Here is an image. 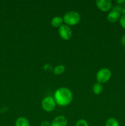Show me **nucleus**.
Returning a JSON list of instances; mask_svg holds the SVG:
<instances>
[{"mask_svg": "<svg viewBox=\"0 0 125 126\" xmlns=\"http://www.w3.org/2000/svg\"><path fill=\"white\" fill-rule=\"evenodd\" d=\"M54 99L59 106L66 107L72 102V93L71 90L67 87H60L55 92Z\"/></svg>", "mask_w": 125, "mask_h": 126, "instance_id": "obj_1", "label": "nucleus"}, {"mask_svg": "<svg viewBox=\"0 0 125 126\" xmlns=\"http://www.w3.org/2000/svg\"><path fill=\"white\" fill-rule=\"evenodd\" d=\"M80 16L76 11H69L64 14L63 21L67 25L74 26L79 23Z\"/></svg>", "mask_w": 125, "mask_h": 126, "instance_id": "obj_2", "label": "nucleus"}, {"mask_svg": "<svg viewBox=\"0 0 125 126\" xmlns=\"http://www.w3.org/2000/svg\"><path fill=\"white\" fill-rule=\"evenodd\" d=\"M112 76V73L109 69L104 68L100 69L96 74V80L99 83H105L109 81Z\"/></svg>", "mask_w": 125, "mask_h": 126, "instance_id": "obj_3", "label": "nucleus"}, {"mask_svg": "<svg viewBox=\"0 0 125 126\" xmlns=\"http://www.w3.org/2000/svg\"><path fill=\"white\" fill-rule=\"evenodd\" d=\"M56 102L53 97H46L42 101V108L47 112L52 111L56 107Z\"/></svg>", "mask_w": 125, "mask_h": 126, "instance_id": "obj_4", "label": "nucleus"}, {"mask_svg": "<svg viewBox=\"0 0 125 126\" xmlns=\"http://www.w3.org/2000/svg\"><path fill=\"white\" fill-rule=\"evenodd\" d=\"M59 34L61 38L64 40H69L71 38L72 32L71 28L67 25H62L59 28Z\"/></svg>", "mask_w": 125, "mask_h": 126, "instance_id": "obj_5", "label": "nucleus"}, {"mask_svg": "<svg viewBox=\"0 0 125 126\" xmlns=\"http://www.w3.org/2000/svg\"><path fill=\"white\" fill-rule=\"evenodd\" d=\"M96 4L100 11L107 12L111 9L112 1L110 0H97Z\"/></svg>", "mask_w": 125, "mask_h": 126, "instance_id": "obj_6", "label": "nucleus"}, {"mask_svg": "<svg viewBox=\"0 0 125 126\" xmlns=\"http://www.w3.org/2000/svg\"><path fill=\"white\" fill-rule=\"evenodd\" d=\"M67 119L64 116H58L56 117L51 123V126H66Z\"/></svg>", "mask_w": 125, "mask_h": 126, "instance_id": "obj_7", "label": "nucleus"}, {"mask_svg": "<svg viewBox=\"0 0 125 126\" xmlns=\"http://www.w3.org/2000/svg\"><path fill=\"white\" fill-rule=\"evenodd\" d=\"M121 18V13L115 11H112L107 15V20L111 23H115L120 20Z\"/></svg>", "mask_w": 125, "mask_h": 126, "instance_id": "obj_8", "label": "nucleus"}, {"mask_svg": "<svg viewBox=\"0 0 125 126\" xmlns=\"http://www.w3.org/2000/svg\"><path fill=\"white\" fill-rule=\"evenodd\" d=\"M63 22V18L62 17H60V16H56L51 19V25L52 27H55V28H58V27L60 28L61 25H62Z\"/></svg>", "mask_w": 125, "mask_h": 126, "instance_id": "obj_9", "label": "nucleus"}, {"mask_svg": "<svg viewBox=\"0 0 125 126\" xmlns=\"http://www.w3.org/2000/svg\"><path fill=\"white\" fill-rule=\"evenodd\" d=\"M15 126H30L29 122L25 117H20L16 120Z\"/></svg>", "mask_w": 125, "mask_h": 126, "instance_id": "obj_10", "label": "nucleus"}, {"mask_svg": "<svg viewBox=\"0 0 125 126\" xmlns=\"http://www.w3.org/2000/svg\"><path fill=\"white\" fill-rule=\"evenodd\" d=\"M103 86L101 83L96 82L94 84L93 87V91L96 95H99L103 91Z\"/></svg>", "mask_w": 125, "mask_h": 126, "instance_id": "obj_11", "label": "nucleus"}, {"mask_svg": "<svg viewBox=\"0 0 125 126\" xmlns=\"http://www.w3.org/2000/svg\"><path fill=\"white\" fill-rule=\"evenodd\" d=\"M65 70H66V68H65V66L64 65H60L54 68L53 70V73L55 75H60L63 73L65 71Z\"/></svg>", "mask_w": 125, "mask_h": 126, "instance_id": "obj_12", "label": "nucleus"}, {"mask_svg": "<svg viewBox=\"0 0 125 126\" xmlns=\"http://www.w3.org/2000/svg\"><path fill=\"white\" fill-rule=\"evenodd\" d=\"M105 126H120L118 121L114 118H110L107 120Z\"/></svg>", "mask_w": 125, "mask_h": 126, "instance_id": "obj_13", "label": "nucleus"}, {"mask_svg": "<svg viewBox=\"0 0 125 126\" xmlns=\"http://www.w3.org/2000/svg\"><path fill=\"white\" fill-rule=\"evenodd\" d=\"M75 126H89V125L85 120L81 119L77 121L75 124Z\"/></svg>", "mask_w": 125, "mask_h": 126, "instance_id": "obj_14", "label": "nucleus"}, {"mask_svg": "<svg viewBox=\"0 0 125 126\" xmlns=\"http://www.w3.org/2000/svg\"><path fill=\"white\" fill-rule=\"evenodd\" d=\"M44 70L45 71H47V72H51L53 70V68L50 64L47 63L44 66Z\"/></svg>", "mask_w": 125, "mask_h": 126, "instance_id": "obj_15", "label": "nucleus"}, {"mask_svg": "<svg viewBox=\"0 0 125 126\" xmlns=\"http://www.w3.org/2000/svg\"><path fill=\"white\" fill-rule=\"evenodd\" d=\"M119 21H120V24L121 27L125 30V14L121 16Z\"/></svg>", "mask_w": 125, "mask_h": 126, "instance_id": "obj_16", "label": "nucleus"}, {"mask_svg": "<svg viewBox=\"0 0 125 126\" xmlns=\"http://www.w3.org/2000/svg\"><path fill=\"white\" fill-rule=\"evenodd\" d=\"M40 126H51V123L47 121H44L40 123Z\"/></svg>", "mask_w": 125, "mask_h": 126, "instance_id": "obj_17", "label": "nucleus"}, {"mask_svg": "<svg viewBox=\"0 0 125 126\" xmlns=\"http://www.w3.org/2000/svg\"><path fill=\"white\" fill-rule=\"evenodd\" d=\"M121 44H122L123 46H125V34H124V35L123 36L122 38H121Z\"/></svg>", "mask_w": 125, "mask_h": 126, "instance_id": "obj_18", "label": "nucleus"}, {"mask_svg": "<svg viewBox=\"0 0 125 126\" xmlns=\"http://www.w3.org/2000/svg\"><path fill=\"white\" fill-rule=\"evenodd\" d=\"M116 2L118 4H121L125 3V0H117L116 1Z\"/></svg>", "mask_w": 125, "mask_h": 126, "instance_id": "obj_19", "label": "nucleus"}, {"mask_svg": "<svg viewBox=\"0 0 125 126\" xmlns=\"http://www.w3.org/2000/svg\"></svg>", "mask_w": 125, "mask_h": 126, "instance_id": "obj_20", "label": "nucleus"}]
</instances>
